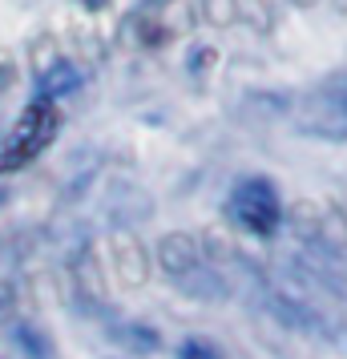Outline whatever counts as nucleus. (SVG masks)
I'll return each instance as SVG.
<instances>
[{"label":"nucleus","instance_id":"f257e3e1","mask_svg":"<svg viewBox=\"0 0 347 359\" xmlns=\"http://www.w3.org/2000/svg\"><path fill=\"white\" fill-rule=\"evenodd\" d=\"M57 133H61V105H57V97L36 93V97L20 109L17 126L8 130L4 146H0V174L25 170L29 162H36V158L57 142Z\"/></svg>","mask_w":347,"mask_h":359},{"label":"nucleus","instance_id":"f03ea898","mask_svg":"<svg viewBox=\"0 0 347 359\" xmlns=\"http://www.w3.org/2000/svg\"><path fill=\"white\" fill-rule=\"evenodd\" d=\"M226 210H231V218L243 230L259 234V238H271L279 230L283 202H279V190L266 178H243L231 190V198H226Z\"/></svg>","mask_w":347,"mask_h":359},{"label":"nucleus","instance_id":"7ed1b4c3","mask_svg":"<svg viewBox=\"0 0 347 359\" xmlns=\"http://www.w3.org/2000/svg\"><path fill=\"white\" fill-rule=\"evenodd\" d=\"M299 126L315 137H347V77H331L303 101Z\"/></svg>","mask_w":347,"mask_h":359},{"label":"nucleus","instance_id":"20e7f679","mask_svg":"<svg viewBox=\"0 0 347 359\" xmlns=\"http://www.w3.org/2000/svg\"><path fill=\"white\" fill-rule=\"evenodd\" d=\"M178 359H222V355H218L215 343H206V339H186V343H182V355H178Z\"/></svg>","mask_w":347,"mask_h":359},{"label":"nucleus","instance_id":"39448f33","mask_svg":"<svg viewBox=\"0 0 347 359\" xmlns=\"http://www.w3.org/2000/svg\"><path fill=\"white\" fill-rule=\"evenodd\" d=\"M105 4H109V0H81V8H89V13H101Z\"/></svg>","mask_w":347,"mask_h":359}]
</instances>
